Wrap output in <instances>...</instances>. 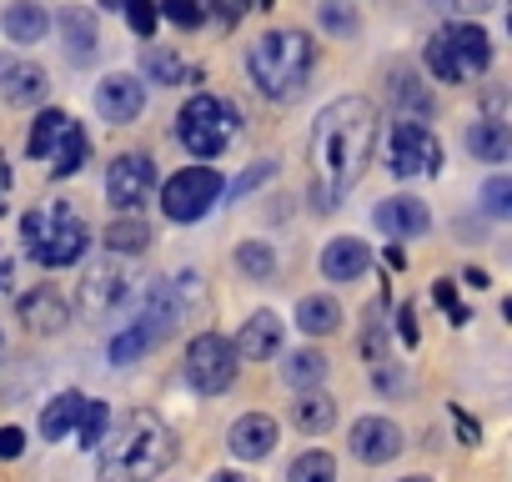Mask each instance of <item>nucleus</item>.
<instances>
[{
  "mask_svg": "<svg viewBox=\"0 0 512 482\" xmlns=\"http://www.w3.org/2000/svg\"><path fill=\"white\" fill-rule=\"evenodd\" d=\"M377 146V111L367 96H342L317 116L312 131V206L337 211Z\"/></svg>",
  "mask_w": 512,
  "mask_h": 482,
  "instance_id": "obj_1",
  "label": "nucleus"
},
{
  "mask_svg": "<svg viewBox=\"0 0 512 482\" xmlns=\"http://www.w3.org/2000/svg\"><path fill=\"white\" fill-rule=\"evenodd\" d=\"M171 462H176V437L166 432V422L151 412H131L116 432H106L101 482H151Z\"/></svg>",
  "mask_w": 512,
  "mask_h": 482,
  "instance_id": "obj_2",
  "label": "nucleus"
},
{
  "mask_svg": "<svg viewBox=\"0 0 512 482\" xmlns=\"http://www.w3.org/2000/svg\"><path fill=\"white\" fill-rule=\"evenodd\" d=\"M246 71L256 81V91L272 101H302L312 71H317V46L312 36L282 26V31H262L246 51Z\"/></svg>",
  "mask_w": 512,
  "mask_h": 482,
  "instance_id": "obj_3",
  "label": "nucleus"
},
{
  "mask_svg": "<svg viewBox=\"0 0 512 482\" xmlns=\"http://www.w3.org/2000/svg\"><path fill=\"white\" fill-rule=\"evenodd\" d=\"M21 236H26V252H31L41 267H71V262H81L86 247H91V226H86L71 206L26 211Z\"/></svg>",
  "mask_w": 512,
  "mask_h": 482,
  "instance_id": "obj_4",
  "label": "nucleus"
},
{
  "mask_svg": "<svg viewBox=\"0 0 512 482\" xmlns=\"http://www.w3.org/2000/svg\"><path fill=\"white\" fill-rule=\"evenodd\" d=\"M176 136L191 156H221L236 136V106H226L221 96H191L176 116Z\"/></svg>",
  "mask_w": 512,
  "mask_h": 482,
  "instance_id": "obj_5",
  "label": "nucleus"
},
{
  "mask_svg": "<svg viewBox=\"0 0 512 482\" xmlns=\"http://www.w3.org/2000/svg\"><path fill=\"white\" fill-rule=\"evenodd\" d=\"M442 166V146L422 121H397L387 131V171L412 181V176H437Z\"/></svg>",
  "mask_w": 512,
  "mask_h": 482,
  "instance_id": "obj_6",
  "label": "nucleus"
},
{
  "mask_svg": "<svg viewBox=\"0 0 512 482\" xmlns=\"http://www.w3.org/2000/svg\"><path fill=\"white\" fill-rule=\"evenodd\" d=\"M216 196H221V176H216L211 166H186V171H176V176L166 181L161 211H166L171 221H201V216L216 206Z\"/></svg>",
  "mask_w": 512,
  "mask_h": 482,
  "instance_id": "obj_7",
  "label": "nucleus"
},
{
  "mask_svg": "<svg viewBox=\"0 0 512 482\" xmlns=\"http://www.w3.org/2000/svg\"><path fill=\"white\" fill-rule=\"evenodd\" d=\"M231 377H236V347L226 337H216V332H201L191 342V352H186V382H191V392L216 397V392L231 387Z\"/></svg>",
  "mask_w": 512,
  "mask_h": 482,
  "instance_id": "obj_8",
  "label": "nucleus"
},
{
  "mask_svg": "<svg viewBox=\"0 0 512 482\" xmlns=\"http://www.w3.org/2000/svg\"><path fill=\"white\" fill-rule=\"evenodd\" d=\"M151 191H156V161H151V156L126 151V156L111 161V171H106V196H111V206L136 211V206L151 201Z\"/></svg>",
  "mask_w": 512,
  "mask_h": 482,
  "instance_id": "obj_9",
  "label": "nucleus"
},
{
  "mask_svg": "<svg viewBox=\"0 0 512 482\" xmlns=\"http://www.w3.org/2000/svg\"><path fill=\"white\" fill-rule=\"evenodd\" d=\"M442 51H447V66H452L457 81L482 76V71L492 66V41H487V31L472 26V21H452V26L442 31Z\"/></svg>",
  "mask_w": 512,
  "mask_h": 482,
  "instance_id": "obj_10",
  "label": "nucleus"
},
{
  "mask_svg": "<svg viewBox=\"0 0 512 482\" xmlns=\"http://www.w3.org/2000/svg\"><path fill=\"white\" fill-rule=\"evenodd\" d=\"M141 106H146V86H141L136 76H126V71H116V76H106V81L96 86V111H101L111 126L136 121Z\"/></svg>",
  "mask_w": 512,
  "mask_h": 482,
  "instance_id": "obj_11",
  "label": "nucleus"
},
{
  "mask_svg": "<svg viewBox=\"0 0 512 482\" xmlns=\"http://www.w3.org/2000/svg\"><path fill=\"white\" fill-rule=\"evenodd\" d=\"M397 452H402L397 422H387V417H362V422L352 427V457H357V462L382 467V462H392Z\"/></svg>",
  "mask_w": 512,
  "mask_h": 482,
  "instance_id": "obj_12",
  "label": "nucleus"
},
{
  "mask_svg": "<svg viewBox=\"0 0 512 482\" xmlns=\"http://www.w3.org/2000/svg\"><path fill=\"white\" fill-rule=\"evenodd\" d=\"M21 322H26V332H36V337H56V332L71 322V302H66L56 287H36V292L21 297Z\"/></svg>",
  "mask_w": 512,
  "mask_h": 482,
  "instance_id": "obj_13",
  "label": "nucleus"
},
{
  "mask_svg": "<svg viewBox=\"0 0 512 482\" xmlns=\"http://www.w3.org/2000/svg\"><path fill=\"white\" fill-rule=\"evenodd\" d=\"M226 447H231V457H241V462H262V457H272V447H277V417H267V412L241 417V422L231 427Z\"/></svg>",
  "mask_w": 512,
  "mask_h": 482,
  "instance_id": "obj_14",
  "label": "nucleus"
},
{
  "mask_svg": "<svg viewBox=\"0 0 512 482\" xmlns=\"http://www.w3.org/2000/svg\"><path fill=\"white\" fill-rule=\"evenodd\" d=\"M372 221H377L392 241H397V236H422V231L432 226V216H427V206H422L417 196H387Z\"/></svg>",
  "mask_w": 512,
  "mask_h": 482,
  "instance_id": "obj_15",
  "label": "nucleus"
},
{
  "mask_svg": "<svg viewBox=\"0 0 512 482\" xmlns=\"http://www.w3.org/2000/svg\"><path fill=\"white\" fill-rule=\"evenodd\" d=\"M282 352V317L277 312H256L241 337H236V357H251V362H267Z\"/></svg>",
  "mask_w": 512,
  "mask_h": 482,
  "instance_id": "obj_16",
  "label": "nucleus"
},
{
  "mask_svg": "<svg viewBox=\"0 0 512 482\" xmlns=\"http://www.w3.org/2000/svg\"><path fill=\"white\" fill-rule=\"evenodd\" d=\"M367 267H372L367 241H357V236H337V241H327V252H322V272H327L332 282H357Z\"/></svg>",
  "mask_w": 512,
  "mask_h": 482,
  "instance_id": "obj_17",
  "label": "nucleus"
},
{
  "mask_svg": "<svg viewBox=\"0 0 512 482\" xmlns=\"http://www.w3.org/2000/svg\"><path fill=\"white\" fill-rule=\"evenodd\" d=\"M0 96L11 106H31L46 96V71L26 66V61H0Z\"/></svg>",
  "mask_w": 512,
  "mask_h": 482,
  "instance_id": "obj_18",
  "label": "nucleus"
},
{
  "mask_svg": "<svg viewBox=\"0 0 512 482\" xmlns=\"http://www.w3.org/2000/svg\"><path fill=\"white\" fill-rule=\"evenodd\" d=\"M121 297H126V272H121L116 262H101V267L86 272V282H81V302H86L91 312H111Z\"/></svg>",
  "mask_w": 512,
  "mask_h": 482,
  "instance_id": "obj_19",
  "label": "nucleus"
},
{
  "mask_svg": "<svg viewBox=\"0 0 512 482\" xmlns=\"http://www.w3.org/2000/svg\"><path fill=\"white\" fill-rule=\"evenodd\" d=\"M61 36H66V56L76 61V66H86L91 56H96V16L86 11V6H66L61 11Z\"/></svg>",
  "mask_w": 512,
  "mask_h": 482,
  "instance_id": "obj_20",
  "label": "nucleus"
},
{
  "mask_svg": "<svg viewBox=\"0 0 512 482\" xmlns=\"http://www.w3.org/2000/svg\"><path fill=\"white\" fill-rule=\"evenodd\" d=\"M76 131V121L66 116V111H41L36 121H31V136H26V151L36 156V161H46V156H56V146L66 141Z\"/></svg>",
  "mask_w": 512,
  "mask_h": 482,
  "instance_id": "obj_21",
  "label": "nucleus"
},
{
  "mask_svg": "<svg viewBox=\"0 0 512 482\" xmlns=\"http://www.w3.org/2000/svg\"><path fill=\"white\" fill-rule=\"evenodd\" d=\"M46 31H51V16H46V6H36V0H16V6L6 11V36L11 41L36 46V41H46Z\"/></svg>",
  "mask_w": 512,
  "mask_h": 482,
  "instance_id": "obj_22",
  "label": "nucleus"
},
{
  "mask_svg": "<svg viewBox=\"0 0 512 482\" xmlns=\"http://www.w3.org/2000/svg\"><path fill=\"white\" fill-rule=\"evenodd\" d=\"M81 407H86V397H81V392H61V397H51V402H46V412H41V432H46L51 442L71 437V432H76V422H81Z\"/></svg>",
  "mask_w": 512,
  "mask_h": 482,
  "instance_id": "obj_23",
  "label": "nucleus"
},
{
  "mask_svg": "<svg viewBox=\"0 0 512 482\" xmlns=\"http://www.w3.org/2000/svg\"><path fill=\"white\" fill-rule=\"evenodd\" d=\"M467 151L477 156V161H507V151H512V136H507V126L502 121H472V131H467Z\"/></svg>",
  "mask_w": 512,
  "mask_h": 482,
  "instance_id": "obj_24",
  "label": "nucleus"
},
{
  "mask_svg": "<svg viewBox=\"0 0 512 482\" xmlns=\"http://www.w3.org/2000/svg\"><path fill=\"white\" fill-rule=\"evenodd\" d=\"M297 327H302L307 337H327V332L342 327V307H337L332 297H302V302H297Z\"/></svg>",
  "mask_w": 512,
  "mask_h": 482,
  "instance_id": "obj_25",
  "label": "nucleus"
},
{
  "mask_svg": "<svg viewBox=\"0 0 512 482\" xmlns=\"http://www.w3.org/2000/svg\"><path fill=\"white\" fill-rule=\"evenodd\" d=\"M292 422L302 432H327L337 422V402L327 392H302V402H292Z\"/></svg>",
  "mask_w": 512,
  "mask_h": 482,
  "instance_id": "obj_26",
  "label": "nucleus"
},
{
  "mask_svg": "<svg viewBox=\"0 0 512 482\" xmlns=\"http://www.w3.org/2000/svg\"><path fill=\"white\" fill-rule=\"evenodd\" d=\"M156 342H161V337H156V332H151L146 322H136V327H126L121 337H111V347H106V357H111L116 367H126V362H136L141 352H151Z\"/></svg>",
  "mask_w": 512,
  "mask_h": 482,
  "instance_id": "obj_27",
  "label": "nucleus"
},
{
  "mask_svg": "<svg viewBox=\"0 0 512 482\" xmlns=\"http://www.w3.org/2000/svg\"><path fill=\"white\" fill-rule=\"evenodd\" d=\"M282 372H287V382H292V387L312 392V387L327 377V357H322V352H312V347H302V352H292V357H287V367H282Z\"/></svg>",
  "mask_w": 512,
  "mask_h": 482,
  "instance_id": "obj_28",
  "label": "nucleus"
},
{
  "mask_svg": "<svg viewBox=\"0 0 512 482\" xmlns=\"http://www.w3.org/2000/svg\"><path fill=\"white\" fill-rule=\"evenodd\" d=\"M236 267H241L251 282H272V272H277V252H272V241H246V247L236 252Z\"/></svg>",
  "mask_w": 512,
  "mask_h": 482,
  "instance_id": "obj_29",
  "label": "nucleus"
},
{
  "mask_svg": "<svg viewBox=\"0 0 512 482\" xmlns=\"http://www.w3.org/2000/svg\"><path fill=\"white\" fill-rule=\"evenodd\" d=\"M106 432H111V412H106V402H91L86 397V407H81V422H76V442L81 447H101L106 442Z\"/></svg>",
  "mask_w": 512,
  "mask_h": 482,
  "instance_id": "obj_30",
  "label": "nucleus"
},
{
  "mask_svg": "<svg viewBox=\"0 0 512 482\" xmlns=\"http://www.w3.org/2000/svg\"><path fill=\"white\" fill-rule=\"evenodd\" d=\"M146 241H151V226H141V221H111V231H106V247L121 257L146 252Z\"/></svg>",
  "mask_w": 512,
  "mask_h": 482,
  "instance_id": "obj_31",
  "label": "nucleus"
},
{
  "mask_svg": "<svg viewBox=\"0 0 512 482\" xmlns=\"http://www.w3.org/2000/svg\"><path fill=\"white\" fill-rule=\"evenodd\" d=\"M287 482H337V462L327 452H302L287 467Z\"/></svg>",
  "mask_w": 512,
  "mask_h": 482,
  "instance_id": "obj_32",
  "label": "nucleus"
},
{
  "mask_svg": "<svg viewBox=\"0 0 512 482\" xmlns=\"http://www.w3.org/2000/svg\"><path fill=\"white\" fill-rule=\"evenodd\" d=\"M141 66H146V76H151V81H161V86H181V81H186V66H181L171 51H161V46H146Z\"/></svg>",
  "mask_w": 512,
  "mask_h": 482,
  "instance_id": "obj_33",
  "label": "nucleus"
},
{
  "mask_svg": "<svg viewBox=\"0 0 512 482\" xmlns=\"http://www.w3.org/2000/svg\"><path fill=\"white\" fill-rule=\"evenodd\" d=\"M392 96H397V106H407V111H412L407 121H422V116L432 111V96H427V91H422L407 71H397V76H392Z\"/></svg>",
  "mask_w": 512,
  "mask_h": 482,
  "instance_id": "obj_34",
  "label": "nucleus"
},
{
  "mask_svg": "<svg viewBox=\"0 0 512 482\" xmlns=\"http://www.w3.org/2000/svg\"><path fill=\"white\" fill-rule=\"evenodd\" d=\"M86 151H91V141H86V131L76 126V131H71V136L56 146V176H71V171H81Z\"/></svg>",
  "mask_w": 512,
  "mask_h": 482,
  "instance_id": "obj_35",
  "label": "nucleus"
},
{
  "mask_svg": "<svg viewBox=\"0 0 512 482\" xmlns=\"http://www.w3.org/2000/svg\"><path fill=\"white\" fill-rule=\"evenodd\" d=\"M322 26L337 31V36H352L357 31V11H352V0H322Z\"/></svg>",
  "mask_w": 512,
  "mask_h": 482,
  "instance_id": "obj_36",
  "label": "nucleus"
},
{
  "mask_svg": "<svg viewBox=\"0 0 512 482\" xmlns=\"http://www.w3.org/2000/svg\"><path fill=\"white\" fill-rule=\"evenodd\" d=\"M121 11H126L136 36H156V6H151V0H121Z\"/></svg>",
  "mask_w": 512,
  "mask_h": 482,
  "instance_id": "obj_37",
  "label": "nucleus"
},
{
  "mask_svg": "<svg viewBox=\"0 0 512 482\" xmlns=\"http://www.w3.org/2000/svg\"><path fill=\"white\" fill-rule=\"evenodd\" d=\"M482 206H487L492 216H507V211H512V181H507V176H492V181L482 186Z\"/></svg>",
  "mask_w": 512,
  "mask_h": 482,
  "instance_id": "obj_38",
  "label": "nucleus"
},
{
  "mask_svg": "<svg viewBox=\"0 0 512 482\" xmlns=\"http://www.w3.org/2000/svg\"><path fill=\"white\" fill-rule=\"evenodd\" d=\"M161 11H166V16H171L181 31H196V26L206 21V6H196V0H166Z\"/></svg>",
  "mask_w": 512,
  "mask_h": 482,
  "instance_id": "obj_39",
  "label": "nucleus"
},
{
  "mask_svg": "<svg viewBox=\"0 0 512 482\" xmlns=\"http://www.w3.org/2000/svg\"><path fill=\"white\" fill-rule=\"evenodd\" d=\"M427 71H432L437 81H457V76H452V66H447V51H442V36H432V41H427Z\"/></svg>",
  "mask_w": 512,
  "mask_h": 482,
  "instance_id": "obj_40",
  "label": "nucleus"
},
{
  "mask_svg": "<svg viewBox=\"0 0 512 482\" xmlns=\"http://www.w3.org/2000/svg\"><path fill=\"white\" fill-rule=\"evenodd\" d=\"M21 452H26V432H21V427H0V457L11 462V457H21Z\"/></svg>",
  "mask_w": 512,
  "mask_h": 482,
  "instance_id": "obj_41",
  "label": "nucleus"
},
{
  "mask_svg": "<svg viewBox=\"0 0 512 482\" xmlns=\"http://www.w3.org/2000/svg\"><path fill=\"white\" fill-rule=\"evenodd\" d=\"M267 176H272V161H262V166H251V171H246L241 181H231V196H241V191H251L256 181H267Z\"/></svg>",
  "mask_w": 512,
  "mask_h": 482,
  "instance_id": "obj_42",
  "label": "nucleus"
},
{
  "mask_svg": "<svg viewBox=\"0 0 512 482\" xmlns=\"http://www.w3.org/2000/svg\"><path fill=\"white\" fill-rule=\"evenodd\" d=\"M432 6H442V11H452V16H457V11H467V16H472V11H492L497 0H432Z\"/></svg>",
  "mask_w": 512,
  "mask_h": 482,
  "instance_id": "obj_43",
  "label": "nucleus"
},
{
  "mask_svg": "<svg viewBox=\"0 0 512 482\" xmlns=\"http://www.w3.org/2000/svg\"><path fill=\"white\" fill-rule=\"evenodd\" d=\"M452 422H457V432H462V442H467V447H477V437H482V427H477V422H472V417H467L462 407H452Z\"/></svg>",
  "mask_w": 512,
  "mask_h": 482,
  "instance_id": "obj_44",
  "label": "nucleus"
},
{
  "mask_svg": "<svg viewBox=\"0 0 512 482\" xmlns=\"http://www.w3.org/2000/svg\"><path fill=\"white\" fill-rule=\"evenodd\" d=\"M437 302H442V307H447V312H452V322H457V327H462V322H467V312H462V307H457V297H452V287H447V282H437Z\"/></svg>",
  "mask_w": 512,
  "mask_h": 482,
  "instance_id": "obj_45",
  "label": "nucleus"
},
{
  "mask_svg": "<svg viewBox=\"0 0 512 482\" xmlns=\"http://www.w3.org/2000/svg\"><path fill=\"white\" fill-rule=\"evenodd\" d=\"M6 196H11V161L0 156V211H6Z\"/></svg>",
  "mask_w": 512,
  "mask_h": 482,
  "instance_id": "obj_46",
  "label": "nucleus"
},
{
  "mask_svg": "<svg viewBox=\"0 0 512 482\" xmlns=\"http://www.w3.org/2000/svg\"><path fill=\"white\" fill-rule=\"evenodd\" d=\"M402 342H417V327H412V307H402Z\"/></svg>",
  "mask_w": 512,
  "mask_h": 482,
  "instance_id": "obj_47",
  "label": "nucleus"
},
{
  "mask_svg": "<svg viewBox=\"0 0 512 482\" xmlns=\"http://www.w3.org/2000/svg\"><path fill=\"white\" fill-rule=\"evenodd\" d=\"M11 282V262H6V252H0V287Z\"/></svg>",
  "mask_w": 512,
  "mask_h": 482,
  "instance_id": "obj_48",
  "label": "nucleus"
},
{
  "mask_svg": "<svg viewBox=\"0 0 512 482\" xmlns=\"http://www.w3.org/2000/svg\"><path fill=\"white\" fill-rule=\"evenodd\" d=\"M211 482H246V477H236V472H216Z\"/></svg>",
  "mask_w": 512,
  "mask_h": 482,
  "instance_id": "obj_49",
  "label": "nucleus"
},
{
  "mask_svg": "<svg viewBox=\"0 0 512 482\" xmlns=\"http://www.w3.org/2000/svg\"><path fill=\"white\" fill-rule=\"evenodd\" d=\"M226 6H231V16L241 21V11H246V0H226Z\"/></svg>",
  "mask_w": 512,
  "mask_h": 482,
  "instance_id": "obj_50",
  "label": "nucleus"
},
{
  "mask_svg": "<svg viewBox=\"0 0 512 482\" xmlns=\"http://www.w3.org/2000/svg\"><path fill=\"white\" fill-rule=\"evenodd\" d=\"M402 482H432V477H402Z\"/></svg>",
  "mask_w": 512,
  "mask_h": 482,
  "instance_id": "obj_51",
  "label": "nucleus"
},
{
  "mask_svg": "<svg viewBox=\"0 0 512 482\" xmlns=\"http://www.w3.org/2000/svg\"><path fill=\"white\" fill-rule=\"evenodd\" d=\"M196 6H206V0H196Z\"/></svg>",
  "mask_w": 512,
  "mask_h": 482,
  "instance_id": "obj_52",
  "label": "nucleus"
}]
</instances>
